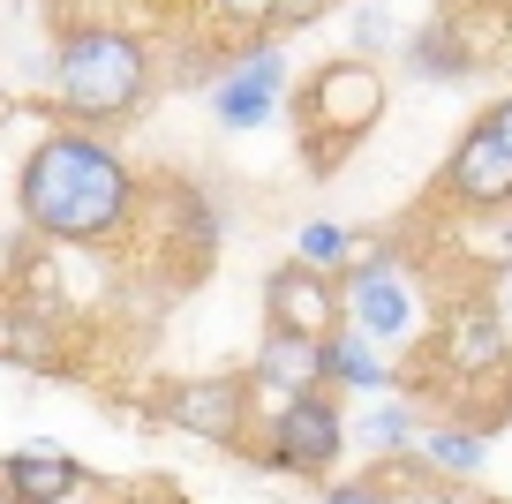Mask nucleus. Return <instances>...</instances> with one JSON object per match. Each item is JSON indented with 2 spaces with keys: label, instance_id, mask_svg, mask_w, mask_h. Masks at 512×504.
<instances>
[{
  "label": "nucleus",
  "instance_id": "1",
  "mask_svg": "<svg viewBox=\"0 0 512 504\" xmlns=\"http://www.w3.org/2000/svg\"><path fill=\"white\" fill-rule=\"evenodd\" d=\"M136 166H128L113 143H98L91 128H61L23 151L16 166V219L23 234L46 241H106L136 219Z\"/></svg>",
  "mask_w": 512,
  "mask_h": 504
},
{
  "label": "nucleus",
  "instance_id": "2",
  "mask_svg": "<svg viewBox=\"0 0 512 504\" xmlns=\"http://www.w3.org/2000/svg\"><path fill=\"white\" fill-rule=\"evenodd\" d=\"M144 98H151V53H144V38L106 31V23H83V31L61 38V53H53V106H61L68 128L128 121Z\"/></svg>",
  "mask_w": 512,
  "mask_h": 504
},
{
  "label": "nucleus",
  "instance_id": "3",
  "mask_svg": "<svg viewBox=\"0 0 512 504\" xmlns=\"http://www.w3.org/2000/svg\"><path fill=\"white\" fill-rule=\"evenodd\" d=\"M377 113H384V76H377V61H362V53L324 61L317 76L302 83V98H294V121H302V136L317 143L324 166H332L339 151H354V143L377 128Z\"/></svg>",
  "mask_w": 512,
  "mask_h": 504
},
{
  "label": "nucleus",
  "instance_id": "4",
  "mask_svg": "<svg viewBox=\"0 0 512 504\" xmlns=\"http://www.w3.org/2000/svg\"><path fill=\"white\" fill-rule=\"evenodd\" d=\"M354 429L347 414H339L332 392H309V399H287V407L272 414V437H264V459H272L279 474H294V482H324V474L347 459Z\"/></svg>",
  "mask_w": 512,
  "mask_h": 504
},
{
  "label": "nucleus",
  "instance_id": "5",
  "mask_svg": "<svg viewBox=\"0 0 512 504\" xmlns=\"http://www.w3.org/2000/svg\"><path fill=\"white\" fill-rule=\"evenodd\" d=\"M339 324H347L339 271H317V264H272V271H264V331H309V339H332Z\"/></svg>",
  "mask_w": 512,
  "mask_h": 504
},
{
  "label": "nucleus",
  "instance_id": "6",
  "mask_svg": "<svg viewBox=\"0 0 512 504\" xmlns=\"http://www.w3.org/2000/svg\"><path fill=\"white\" fill-rule=\"evenodd\" d=\"M249 407L256 384L249 377H181L166 384V422L196 444H241L249 437Z\"/></svg>",
  "mask_w": 512,
  "mask_h": 504
},
{
  "label": "nucleus",
  "instance_id": "7",
  "mask_svg": "<svg viewBox=\"0 0 512 504\" xmlns=\"http://www.w3.org/2000/svg\"><path fill=\"white\" fill-rule=\"evenodd\" d=\"M437 362L452 369V377H467V384H482V377H505L512 369V331H505V316L490 309V301H460V309L437 324Z\"/></svg>",
  "mask_w": 512,
  "mask_h": 504
},
{
  "label": "nucleus",
  "instance_id": "8",
  "mask_svg": "<svg viewBox=\"0 0 512 504\" xmlns=\"http://www.w3.org/2000/svg\"><path fill=\"white\" fill-rule=\"evenodd\" d=\"M249 384H256V399H279V407L324 392V339H309V331H264V347L249 362Z\"/></svg>",
  "mask_w": 512,
  "mask_h": 504
},
{
  "label": "nucleus",
  "instance_id": "9",
  "mask_svg": "<svg viewBox=\"0 0 512 504\" xmlns=\"http://www.w3.org/2000/svg\"><path fill=\"white\" fill-rule=\"evenodd\" d=\"M445 196L460 204H512V151L490 121H475L445 158Z\"/></svg>",
  "mask_w": 512,
  "mask_h": 504
},
{
  "label": "nucleus",
  "instance_id": "10",
  "mask_svg": "<svg viewBox=\"0 0 512 504\" xmlns=\"http://www.w3.org/2000/svg\"><path fill=\"white\" fill-rule=\"evenodd\" d=\"M347 286V309H354V324L377 339V347H407L422 331V301H415V286L400 279V271H377V279H339Z\"/></svg>",
  "mask_w": 512,
  "mask_h": 504
},
{
  "label": "nucleus",
  "instance_id": "11",
  "mask_svg": "<svg viewBox=\"0 0 512 504\" xmlns=\"http://www.w3.org/2000/svg\"><path fill=\"white\" fill-rule=\"evenodd\" d=\"M8 497L16 504H68L91 474H83V459H68L61 444H46V437H31V444H16L8 452Z\"/></svg>",
  "mask_w": 512,
  "mask_h": 504
},
{
  "label": "nucleus",
  "instance_id": "12",
  "mask_svg": "<svg viewBox=\"0 0 512 504\" xmlns=\"http://www.w3.org/2000/svg\"><path fill=\"white\" fill-rule=\"evenodd\" d=\"M392 362H384V347L369 339L362 324H339L332 339H324V392H354V399H384L392 392Z\"/></svg>",
  "mask_w": 512,
  "mask_h": 504
},
{
  "label": "nucleus",
  "instance_id": "13",
  "mask_svg": "<svg viewBox=\"0 0 512 504\" xmlns=\"http://www.w3.org/2000/svg\"><path fill=\"white\" fill-rule=\"evenodd\" d=\"M422 467H437V474H452V482H467V474H482L490 467V429H467V422H437V429H422Z\"/></svg>",
  "mask_w": 512,
  "mask_h": 504
},
{
  "label": "nucleus",
  "instance_id": "14",
  "mask_svg": "<svg viewBox=\"0 0 512 504\" xmlns=\"http://www.w3.org/2000/svg\"><path fill=\"white\" fill-rule=\"evenodd\" d=\"M354 444L362 452H377V459H392V452H415L422 444V429H415V407H400V399H377V407L354 422Z\"/></svg>",
  "mask_w": 512,
  "mask_h": 504
},
{
  "label": "nucleus",
  "instance_id": "15",
  "mask_svg": "<svg viewBox=\"0 0 512 504\" xmlns=\"http://www.w3.org/2000/svg\"><path fill=\"white\" fill-rule=\"evenodd\" d=\"M407 68H415V76H430V83L467 76V53H460V38H452V23H422V31L407 38Z\"/></svg>",
  "mask_w": 512,
  "mask_h": 504
},
{
  "label": "nucleus",
  "instance_id": "16",
  "mask_svg": "<svg viewBox=\"0 0 512 504\" xmlns=\"http://www.w3.org/2000/svg\"><path fill=\"white\" fill-rule=\"evenodd\" d=\"M211 113H219L226 128H264V121L279 113V91H256V83H241V76H219Z\"/></svg>",
  "mask_w": 512,
  "mask_h": 504
},
{
  "label": "nucleus",
  "instance_id": "17",
  "mask_svg": "<svg viewBox=\"0 0 512 504\" xmlns=\"http://www.w3.org/2000/svg\"><path fill=\"white\" fill-rule=\"evenodd\" d=\"M347 256H354V241L339 234L332 219H309L302 234H294V264H317V271H347Z\"/></svg>",
  "mask_w": 512,
  "mask_h": 504
},
{
  "label": "nucleus",
  "instance_id": "18",
  "mask_svg": "<svg viewBox=\"0 0 512 504\" xmlns=\"http://www.w3.org/2000/svg\"><path fill=\"white\" fill-rule=\"evenodd\" d=\"M226 76L256 83V91H279V83H287V53H279V46H256V53H241V61L226 68Z\"/></svg>",
  "mask_w": 512,
  "mask_h": 504
},
{
  "label": "nucleus",
  "instance_id": "19",
  "mask_svg": "<svg viewBox=\"0 0 512 504\" xmlns=\"http://www.w3.org/2000/svg\"><path fill=\"white\" fill-rule=\"evenodd\" d=\"M211 8H219V23H241V31H272L287 0H211Z\"/></svg>",
  "mask_w": 512,
  "mask_h": 504
},
{
  "label": "nucleus",
  "instance_id": "20",
  "mask_svg": "<svg viewBox=\"0 0 512 504\" xmlns=\"http://www.w3.org/2000/svg\"><path fill=\"white\" fill-rule=\"evenodd\" d=\"M384 46H392V16H384V8H362V16H354V53L369 61V53H384Z\"/></svg>",
  "mask_w": 512,
  "mask_h": 504
},
{
  "label": "nucleus",
  "instance_id": "21",
  "mask_svg": "<svg viewBox=\"0 0 512 504\" xmlns=\"http://www.w3.org/2000/svg\"><path fill=\"white\" fill-rule=\"evenodd\" d=\"M317 504H392V497H384V482H332Z\"/></svg>",
  "mask_w": 512,
  "mask_h": 504
},
{
  "label": "nucleus",
  "instance_id": "22",
  "mask_svg": "<svg viewBox=\"0 0 512 504\" xmlns=\"http://www.w3.org/2000/svg\"><path fill=\"white\" fill-rule=\"evenodd\" d=\"M309 16H324V0H287V8H279V23H272V31H294V23H309Z\"/></svg>",
  "mask_w": 512,
  "mask_h": 504
},
{
  "label": "nucleus",
  "instance_id": "23",
  "mask_svg": "<svg viewBox=\"0 0 512 504\" xmlns=\"http://www.w3.org/2000/svg\"><path fill=\"white\" fill-rule=\"evenodd\" d=\"M482 121H490V128H497V136H505V151H512V98H497V106H490V113H482Z\"/></svg>",
  "mask_w": 512,
  "mask_h": 504
},
{
  "label": "nucleus",
  "instance_id": "24",
  "mask_svg": "<svg viewBox=\"0 0 512 504\" xmlns=\"http://www.w3.org/2000/svg\"><path fill=\"white\" fill-rule=\"evenodd\" d=\"M505 271H512V234H505Z\"/></svg>",
  "mask_w": 512,
  "mask_h": 504
},
{
  "label": "nucleus",
  "instance_id": "25",
  "mask_svg": "<svg viewBox=\"0 0 512 504\" xmlns=\"http://www.w3.org/2000/svg\"><path fill=\"white\" fill-rule=\"evenodd\" d=\"M505 301H512V279H505Z\"/></svg>",
  "mask_w": 512,
  "mask_h": 504
}]
</instances>
